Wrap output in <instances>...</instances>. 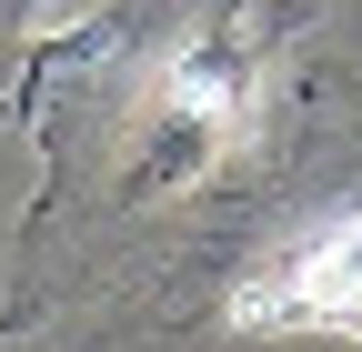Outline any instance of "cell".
<instances>
[{
    "instance_id": "1",
    "label": "cell",
    "mask_w": 362,
    "mask_h": 352,
    "mask_svg": "<svg viewBox=\"0 0 362 352\" xmlns=\"http://www.w3.org/2000/svg\"><path fill=\"white\" fill-rule=\"evenodd\" d=\"M262 81H272V0H232L211 30H192L171 51V71L151 81L141 101V141H131V192H181V182H211L221 161L252 141L262 121Z\"/></svg>"
},
{
    "instance_id": "2",
    "label": "cell",
    "mask_w": 362,
    "mask_h": 352,
    "mask_svg": "<svg viewBox=\"0 0 362 352\" xmlns=\"http://www.w3.org/2000/svg\"><path fill=\"white\" fill-rule=\"evenodd\" d=\"M232 332H322V342H352L362 352V201L352 211H322L302 222L282 252H262L252 272L221 302Z\"/></svg>"
}]
</instances>
